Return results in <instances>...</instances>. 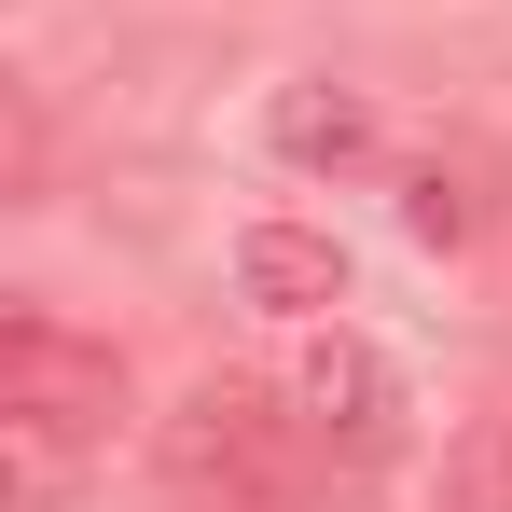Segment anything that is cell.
<instances>
[{
	"instance_id": "6da1fadb",
	"label": "cell",
	"mask_w": 512,
	"mask_h": 512,
	"mask_svg": "<svg viewBox=\"0 0 512 512\" xmlns=\"http://www.w3.org/2000/svg\"><path fill=\"white\" fill-rule=\"evenodd\" d=\"M153 457H167V485L194 512H291L333 457H319V429L291 388H263V374H194L180 388V416L153 429Z\"/></svg>"
},
{
	"instance_id": "7a4b0ae2",
	"label": "cell",
	"mask_w": 512,
	"mask_h": 512,
	"mask_svg": "<svg viewBox=\"0 0 512 512\" xmlns=\"http://www.w3.org/2000/svg\"><path fill=\"white\" fill-rule=\"evenodd\" d=\"M125 416V360L70 319H42V305H14L0 319V485L14 499H42V485H70L97 443Z\"/></svg>"
},
{
	"instance_id": "3957f363",
	"label": "cell",
	"mask_w": 512,
	"mask_h": 512,
	"mask_svg": "<svg viewBox=\"0 0 512 512\" xmlns=\"http://www.w3.org/2000/svg\"><path fill=\"white\" fill-rule=\"evenodd\" d=\"M291 402H305V429H319L333 471H388V457H402V374L346 333V319L291 360Z\"/></svg>"
},
{
	"instance_id": "277c9868",
	"label": "cell",
	"mask_w": 512,
	"mask_h": 512,
	"mask_svg": "<svg viewBox=\"0 0 512 512\" xmlns=\"http://www.w3.org/2000/svg\"><path fill=\"white\" fill-rule=\"evenodd\" d=\"M236 291L277 305V319H333L346 305V250L305 236V222H250V236H236Z\"/></svg>"
},
{
	"instance_id": "5b68a950",
	"label": "cell",
	"mask_w": 512,
	"mask_h": 512,
	"mask_svg": "<svg viewBox=\"0 0 512 512\" xmlns=\"http://www.w3.org/2000/svg\"><path fill=\"white\" fill-rule=\"evenodd\" d=\"M263 139H277L291 167H333V180H346V167H374V111H360L346 84H277Z\"/></svg>"
},
{
	"instance_id": "8992f818",
	"label": "cell",
	"mask_w": 512,
	"mask_h": 512,
	"mask_svg": "<svg viewBox=\"0 0 512 512\" xmlns=\"http://www.w3.org/2000/svg\"><path fill=\"white\" fill-rule=\"evenodd\" d=\"M402 222H416L429 250H471V236L499 222V167H485V153H429L416 194H402Z\"/></svg>"
}]
</instances>
